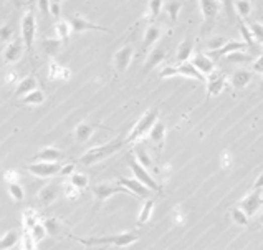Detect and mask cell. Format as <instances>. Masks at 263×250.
Returning a JSON list of instances; mask_svg holds the SVG:
<instances>
[{
    "label": "cell",
    "instance_id": "d590c367",
    "mask_svg": "<svg viewBox=\"0 0 263 250\" xmlns=\"http://www.w3.org/2000/svg\"><path fill=\"white\" fill-rule=\"evenodd\" d=\"M45 101V93L42 90H33V92L27 93L25 96H22V103L30 105V106H40Z\"/></svg>",
    "mask_w": 263,
    "mask_h": 250
},
{
    "label": "cell",
    "instance_id": "9f6ffc18",
    "mask_svg": "<svg viewBox=\"0 0 263 250\" xmlns=\"http://www.w3.org/2000/svg\"><path fill=\"white\" fill-rule=\"evenodd\" d=\"M38 10L42 15H50V0H38Z\"/></svg>",
    "mask_w": 263,
    "mask_h": 250
},
{
    "label": "cell",
    "instance_id": "816d5d0a",
    "mask_svg": "<svg viewBox=\"0 0 263 250\" xmlns=\"http://www.w3.org/2000/svg\"><path fill=\"white\" fill-rule=\"evenodd\" d=\"M73 173H75V162H68V164H65V166L60 168L58 176H65V178H68V176H71Z\"/></svg>",
    "mask_w": 263,
    "mask_h": 250
},
{
    "label": "cell",
    "instance_id": "ab89813d",
    "mask_svg": "<svg viewBox=\"0 0 263 250\" xmlns=\"http://www.w3.org/2000/svg\"><path fill=\"white\" fill-rule=\"evenodd\" d=\"M228 212H230V219H232V222L235 225H238V227H247L248 225V217L242 211H240L237 206L232 207Z\"/></svg>",
    "mask_w": 263,
    "mask_h": 250
},
{
    "label": "cell",
    "instance_id": "8d00e7d4",
    "mask_svg": "<svg viewBox=\"0 0 263 250\" xmlns=\"http://www.w3.org/2000/svg\"><path fill=\"white\" fill-rule=\"evenodd\" d=\"M233 10L242 20H247L251 14V2L250 0H233Z\"/></svg>",
    "mask_w": 263,
    "mask_h": 250
},
{
    "label": "cell",
    "instance_id": "b9f144b4",
    "mask_svg": "<svg viewBox=\"0 0 263 250\" xmlns=\"http://www.w3.org/2000/svg\"><path fill=\"white\" fill-rule=\"evenodd\" d=\"M28 234H30V237H32L37 243H38V242H42L43 238L47 237V230H45V225H43L42 220H40V222H37L35 225H33L32 229H30V232H28Z\"/></svg>",
    "mask_w": 263,
    "mask_h": 250
},
{
    "label": "cell",
    "instance_id": "680465c9",
    "mask_svg": "<svg viewBox=\"0 0 263 250\" xmlns=\"http://www.w3.org/2000/svg\"><path fill=\"white\" fill-rule=\"evenodd\" d=\"M261 181H263V176L260 174L258 179H256V183L253 184V189H261Z\"/></svg>",
    "mask_w": 263,
    "mask_h": 250
},
{
    "label": "cell",
    "instance_id": "5b68a950",
    "mask_svg": "<svg viewBox=\"0 0 263 250\" xmlns=\"http://www.w3.org/2000/svg\"><path fill=\"white\" fill-rule=\"evenodd\" d=\"M90 189H91V192H93V196H95L96 204H98V206L101 202L108 201V199H111L113 196H116V194L133 196L128 189H126V187L119 186V184H114V183H98V184L91 186Z\"/></svg>",
    "mask_w": 263,
    "mask_h": 250
},
{
    "label": "cell",
    "instance_id": "484cf974",
    "mask_svg": "<svg viewBox=\"0 0 263 250\" xmlns=\"http://www.w3.org/2000/svg\"><path fill=\"white\" fill-rule=\"evenodd\" d=\"M164 60H165V48L154 47L152 50H149V53H147L144 68L146 70H152V68H156L157 65H161Z\"/></svg>",
    "mask_w": 263,
    "mask_h": 250
},
{
    "label": "cell",
    "instance_id": "f546056e",
    "mask_svg": "<svg viewBox=\"0 0 263 250\" xmlns=\"http://www.w3.org/2000/svg\"><path fill=\"white\" fill-rule=\"evenodd\" d=\"M95 129H96L95 124H91L88 121L79 123L78 126H76V129H75V138H76V141H78V143H86L91 136H93Z\"/></svg>",
    "mask_w": 263,
    "mask_h": 250
},
{
    "label": "cell",
    "instance_id": "db71d44e",
    "mask_svg": "<svg viewBox=\"0 0 263 250\" xmlns=\"http://www.w3.org/2000/svg\"><path fill=\"white\" fill-rule=\"evenodd\" d=\"M251 73H256V75H261V73H263V58H261V55L253 61V63H251Z\"/></svg>",
    "mask_w": 263,
    "mask_h": 250
},
{
    "label": "cell",
    "instance_id": "52a82bcc",
    "mask_svg": "<svg viewBox=\"0 0 263 250\" xmlns=\"http://www.w3.org/2000/svg\"><path fill=\"white\" fill-rule=\"evenodd\" d=\"M20 32H22V45H24L27 50H32L37 37V19L32 10H28V12H25L24 17H22Z\"/></svg>",
    "mask_w": 263,
    "mask_h": 250
},
{
    "label": "cell",
    "instance_id": "6f0895ef",
    "mask_svg": "<svg viewBox=\"0 0 263 250\" xmlns=\"http://www.w3.org/2000/svg\"><path fill=\"white\" fill-rule=\"evenodd\" d=\"M220 5H224V9L227 10V14L233 12V0H219Z\"/></svg>",
    "mask_w": 263,
    "mask_h": 250
},
{
    "label": "cell",
    "instance_id": "30bf717a",
    "mask_svg": "<svg viewBox=\"0 0 263 250\" xmlns=\"http://www.w3.org/2000/svg\"><path fill=\"white\" fill-rule=\"evenodd\" d=\"M199 5H201L204 27L205 30H209L210 25H212L217 20V17H219L222 5L219 4V0H199Z\"/></svg>",
    "mask_w": 263,
    "mask_h": 250
},
{
    "label": "cell",
    "instance_id": "ac0fdd59",
    "mask_svg": "<svg viewBox=\"0 0 263 250\" xmlns=\"http://www.w3.org/2000/svg\"><path fill=\"white\" fill-rule=\"evenodd\" d=\"M45 225V230H47V235L55 237V238H61V237H68L70 232H68V227L61 222L60 219L56 217H47L45 220H42Z\"/></svg>",
    "mask_w": 263,
    "mask_h": 250
},
{
    "label": "cell",
    "instance_id": "d6a6232c",
    "mask_svg": "<svg viewBox=\"0 0 263 250\" xmlns=\"http://www.w3.org/2000/svg\"><path fill=\"white\" fill-rule=\"evenodd\" d=\"M164 9V14L167 15V19L176 24L177 20H179V14H181V9H182V4L177 2V0H170V2H165L162 5Z\"/></svg>",
    "mask_w": 263,
    "mask_h": 250
},
{
    "label": "cell",
    "instance_id": "f6af8a7d",
    "mask_svg": "<svg viewBox=\"0 0 263 250\" xmlns=\"http://www.w3.org/2000/svg\"><path fill=\"white\" fill-rule=\"evenodd\" d=\"M19 242H20V250H37V245H38V243L30 237L28 232H24V234L20 235Z\"/></svg>",
    "mask_w": 263,
    "mask_h": 250
},
{
    "label": "cell",
    "instance_id": "9c48e42d",
    "mask_svg": "<svg viewBox=\"0 0 263 250\" xmlns=\"http://www.w3.org/2000/svg\"><path fill=\"white\" fill-rule=\"evenodd\" d=\"M60 168L61 164L60 162H33V164H28L25 168L28 173L35 178H42V179H48V178H53L60 173Z\"/></svg>",
    "mask_w": 263,
    "mask_h": 250
},
{
    "label": "cell",
    "instance_id": "8fae6325",
    "mask_svg": "<svg viewBox=\"0 0 263 250\" xmlns=\"http://www.w3.org/2000/svg\"><path fill=\"white\" fill-rule=\"evenodd\" d=\"M133 56H134V48L131 47V45H124V47H121L116 53H114V58H113L114 70H116L118 73H124L126 70H128V66L131 65Z\"/></svg>",
    "mask_w": 263,
    "mask_h": 250
},
{
    "label": "cell",
    "instance_id": "91938a15",
    "mask_svg": "<svg viewBox=\"0 0 263 250\" xmlns=\"http://www.w3.org/2000/svg\"><path fill=\"white\" fill-rule=\"evenodd\" d=\"M15 78H17V75L12 71V73H9L7 75V83H12V81H15Z\"/></svg>",
    "mask_w": 263,
    "mask_h": 250
},
{
    "label": "cell",
    "instance_id": "4fadbf2b",
    "mask_svg": "<svg viewBox=\"0 0 263 250\" xmlns=\"http://www.w3.org/2000/svg\"><path fill=\"white\" fill-rule=\"evenodd\" d=\"M133 156H134V159L141 164L142 168L147 169V171H154V169H156V166H154V161L151 159L149 149H147V146L144 144V139L133 143Z\"/></svg>",
    "mask_w": 263,
    "mask_h": 250
},
{
    "label": "cell",
    "instance_id": "f35d334b",
    "mask_svg": "<svg viewBox=\"0 0 263 250\" xmlns=\"http://www.w3.org/2000/svg\"><path fill=\"white\" fill-rule=\"evenodd\" d=\"M225 61H228V63H232V65H238V66H242V65H247L248 61H250V56L247 52H233V53H228L224 56Z\"/></svg>",
    "mask_w": 263,
    "mask_h": 250
},
{
    "label": "cell",
    "instance_id": "6125c7cd",
    "mask_svg": "<svg viewBox=\"0 0 263 250\" xmlns=\"http://www.w3.org/2000/svg\"><path fill=\"white\" fill-rule=\"evenodd\" d=\"M258 2H261V0H258Z\"/></svg>",
    "mask_w": 263,
    "mask_h": 250
},
{
    "label": "cell",
    "instance_id": "d4e9b609",
    "mask_svg": "<svg viewBox=\"0 0 263 250\" xmlns=\"http://www.w3.org/2000/svg\"><path fill=\"white\" fill-rule=\"evenodd\" d=\"M162 35V28L159 25H149L144 32V38H142V48L149 50L151 47L156 45V42Z\"/></svg>",
    "mask_w": 263,
    "mask_h": 250
},
{
    "label": "cell",
    "instance_id": "8992f818",
    "mask_svg": "<svg viewBox=\"0 0 263 250\" xmlns=\"http://www.w3.org/2000/svg\"><path fill=\"white\" fill-rule=\"evenodd\" d=\"M161 78H172V76H184V78H191L196 79V81H205V76L201 75L196 68L192 66L191 61H186V63H179L177 66H165L159 73Z\"/></svg>",
    "mask_w": 263,
    "mask_h": 250
},
{
    "label": "cell",
    "instance_id": "277c9868",
    "mask_svg": "<svg viewBox=\"0 0 263 250\" xmlns=\"http://www.w3.org/2000/svg\"><path fill=\"white\" fill-rule=\"evenodd\" d=\"M126 162H128L129 169L133 171L134 179H138L139 183L144 186V187H147V189H149L151 192H161V186L157 184V181L152 178L151 173L147 171V169H144L138 161H136L133 154L126 156Z\"/></svg>",
    "mask_w": 263,
    "mask_h": 250
},
{
    "label": "cell",
    "instance_id": "60d3db41",
    "mask_svg": "<svg viewBox=\"0 0 263 250\" xmlns=\"http://www.w3.org/2000/svg\"><path fill=\"white\" fill-rule=\"evenodd\" d=\"M9 186V196L14 199L15 202H22L25 199V191L19 183H10Z\"/></svg>",
    "mask_w": 263,
    "mask_h": 250
},
{
    "label": "cell",
    "instance_id": "6da1fadb",
    "mask_svg": "<svg viewBox=\"0 0 263 250\" xmlns=\"http://www.w3.org/2000/svg\"><path fill=\"white\" fill-rule=\"evenodd\" d=\"M78 243H83L84 247H95V245H114V247H129L139 240L138 234L134 232H123V234L114 235H103V237H76L70 234L68 235Z\"/></svg>",
    "mask_w": 263,
    "mask_h": 250
},
{
    "label": "cell",
    "instance_id": "ffe728a7",
    "mask_svg": "<svg viewBox=\"0 0 263 250\" xmlns=\"http://www.w3.org/2000/svg\"><path fill=\"white\" fill-rule=\"evenodd\" d=\"M22 53H24V45H22V42H9L2 55L4 63L7 65L17 63V61L22 58Z\"/></svg>",
    "mask_w": 263,
    "mask_h": 250
},
{
    "label": "cell",
    "instance_id": "4dcf8cb0",
    "mask_svg": "<svg viewBox=\"0 0 263 250\" xmlns=\"http://www.w3.org/2000/svg\"><path fill=\"white\" fill-rule=\"evenodd\" d=\"M40 220H42V217H40L35 209H27V211H24V214H22V225H24V232H30L32 227L35 225L37 222H40Z\"/></svg>",
    "mask_w": 263,
    "mask_h": 250
},
{
    "label": "cell",
    "instance_id": "94428289",
    "mask_svg": "<svg viewBox=\"0 0 263 250\" xmlns=\"http://www.w3.org/2000/svg\"><path fill=\"white\" fill-rule=\"evenodd\" d=\"M189 2H197V0H189Z\"/></svg>",
    "mask_w": 263,
    "mask_h": 250
},
{
    "label": "cell",
    "instance_id": "83f0119b",
    "mask_svg": "<svg viewBox=\"0 0 263 250\" xmlns=\"http://www.w3.org/2000/svg\"><path fill=\"white\" fill-rule=\"evenodd\" d=\"M38 88V81H37V78L33 76V75H28L25 78H22L20 79V83L17 85V88H15V95L17 96H25L27 93H30L33 92V90H37Z\"/></svg>",
    "mask_w": 263,
    "mask_h": 250
},
{
    "label": "cell",
    "instance_id": "4316f807",
    "mask_svg": "<svg viewBox=\"0 0 263 250\" xmlns=\"http://www.w3.org/2000/svg\"><path fill=\"white\" fill-rule=\"evenodd\" d=\"M61 42L58 38H43L40 40V48H42V52L50 56V58H55L56 55L60 53V48H61Z\"/></svg>",
    "mask_w": 263,
    "mask_h": 250
},
{
    "label": "cell",
    "instance_id": "5bb4252c",
    "mask_svg": "<svg viewBox=\"0 0 263 250\" xmlns=\"http://www.w3.org/2000/svg\"><path fill=\"white\" fill-rule=\"evenodd\" d=\"M205 83H207V100H209V98H212V96H217L224 92L227 76L224 73L214 70L209 76H205Z\"/></svg>",
    "mask_w": 263,
    "mask_h": 250
},
{
    "label": "cell",
    "instance_id": "7dc6e473",
    "mask_svg": "<svg viewBox=\"0 0 263 250\" xmlns=\"http://www.w3.org/2000/svg\"><path fill=\"white\" fill-rule=\"evenodd\" d=\"M63 192H65L66 199H70V201H76V199L79 197V194H81V191H78L75 186H71L70 183H63Z\"/></svg>",
    "mask_w": 263,
    "mask_h": 250
},
{
    "label": "cell",
    "instance_id": "603a6c76",
    "mask_svg": "<svg viewBox=\"0 0 263 250\" xmlns=\"http://www.w3.org/2000/svg\"><path fill=\"white\" fill-rule=\"evenodd\" d=\"M194 53V40L191 38H186L177 45V50H176V60H177V65L179 63H186V61L191 60V56Z\"/></svg>",
    "mask_w": 263,
    "mask_h": 250
},
{
    "label": "cell",
    "instance_id": "2e32d148",
    "mask_svg": "<svg viewBox=\"0 0 263 250\" xmlns=\"http://www.w3.org/2000/svg\"><path fill=\"white\" fill-rule=\"evenodd\" d=\"M248 47L245 45L243 42H240V40H227L225 45L219 50H215V52H207V56L210 60L215 63V60L219 58H224L225 55L228 53H233V52H245Z\"/></svg>",
    "mask_w": 263,
    "mask_h": 250
},
{
    "label": "cell",
    "instance_id": "836d02e7",
    "mask_svg": "<svg viewBox=\"0 0 263 250\" xmlns=\"http://www.w3.org/2000/svg\"><path fill=\"white\" fill-rule=\"evenodd\" d=\"M70 76H71V71L68 70V68L55 63V61L50 63V73H48L50 79H68Z\"/></svg>",
    "mask_w": 263,
    "mask_h": 250
},
{
    "label": "cell",
    "instance_id": "7c38bea8",
    "mask_svg": "<svg viewBox=\"0 0 263 250\" xmlns=\"http://www.w3.org/2000/svg\"><path fill=\"white\" fill-rule=\"evenodd\" d=\"M70 27H71V32H76V33H84V32H103V33H110V28L101 27V25H96V24H91V22H90L88 19H84V17H81V15L71 17Z\"/></svg>",
    "mask_w": 263,
    "mask_h": 250
},
{
    "label": "cell",
    "instance_id": "9a60e30c",
    "mask_svg": "<svg viewBox=\"0 0 263 250\" xmlns=\"http://www.w3.org/2000/svg\"><path fill=\"white\" fill-rule=\"evenodd\" d=\"M165 131H167V128H165V123L162 121V119H157V121L154 123V126L151 128V131L147 133V136H146V138L149 139V143L157 149V152H161L164 149Z\"/></svg>",
    "mask_w": 263,
    "mask_h": 250
},
{
    "label": "cell",
    "instance_id": "f907efd6",
    "mask_svg": "<svg viewBox=\"0 0 263 250\" xmlns=\"http://www.w3.org/2000/svg\"><path fill=\"white\" fill-rule=\"evenodd\" d=\"M227 40L225 38H222V37H217V38H212L209 42V52H215V50H219L222 48L225 45Z\"/></svg>",
    "mask_w": 263,
    "mask_h": 250
},
{
    "label": "cell",
    "instance_id": "f5cc1de1",
    "mask_svg": "<svg viewBox=\"0 0 263 250\" xmlns=\"http://www.w3.org/2000/svg\"><path fill=\"white\" fill-rule=\"evenodd\" d=\"M50 15H55V17L61 15L60 0H50Z\"/></svg>",
    "mask_w": 263,
    "mask_h": 250
},
{
    "label": "cell",
    "instance_id": "cb8c5ba5",
    "mask_svg": "<svg viewBox=\"0 0 263 250\" xmlns=\"http://www.w3.org/2000/svg\"><path fill=\"white\" fill-rule=\"evenodd\" d=\"M32 159L35 162H38V161H42V162H60L61 151L56 149V147H53V146H47V147H43L42 151H38Z\"/></svg>",
    "mask_w": 263,
    "mask_h": 250
},
{
    "label": "cell",
    "instance_id": "7bdbcfd3",
    "mask_svg": "<svg viewBox=\"0 0 263 250\" xmlns=\"http://www.w3.org/2000/svg\"><path fill=\"white\" fill-rule=\"evenodd\" d=\"M238 30H240V33H242V37H243V40L242 42L247 45V47H251L253 48L255 47V40H253V37H251V33H250V30H248V27H247V24L242 20L238 24Z\"/></svg>",
    "mask_w": 263,
    "mask_h": 250
},
{
    "label": "cell",
    "instance_id": "11a10c76",
    "mask_svg": "<svg viewBox=\"0 0 263 250\" xmlns=\"http://www.w3.org/2000/svg\"><path fill=\"white\" fill-rule=\"evenodd\" d=\"M4 179H5V183H7V184L19 183V174H17V171H14V169H10V171H7L4 174Z\"/></svg>",
    "mask_w": 263,
    "mask_h": 250
},
{
    "label": "cell",
    "instance_id": "ee69618b",
    "mask_svg": "<svg viewBox=\"0 0 263 250\" xmlns=\"http://www.w3.org/2000/svg\"><path fill=\"white\" fill-rule=\"evenodd\" d=\"M248 30L251 33V37H253V40L258 45H261V40H263V27L260 22H251V24L247 25Z\"/></svg>",
    "mask_w": 263,
    "mask_h": 250
},
{
    "label": "cell",
    "instance_id": "74e56055",
    "mask_svg": "<svg viewBox=\"0 0 263 250\" xmlns=\"http://www.w3.org/2000/svg\"><path fill=\"white\" fill-rule=\"evenodd\" d=\"M68 183L75 186L78 191H84L90 186V179L88 176L83 173H73L71 176H68Z\"/></svg>",
    "mask_w": 263,
    "mask_h": 250
},
{
    "label": "cell",
    "instance_id": "44dd1931",
    "mask_svg": "<svg viewBox=\"0 0 263 250\" xmlns=\"http://www.w3.org/2000/svg\"><path fill=\"white\" fill-rule=\"evenodd\" d=\"M192 66L196 68V70L201 73V75L204 76H209L210 73H212L215 70V63L212 60L209 58L207 53H197L196 56L192 58Z\"/></svg>",
    "mask_w": 263,
    "mask_h": 250
},
{
    "label": "cell",
    "instance_id": "7a4b0ae2",
    "mask_svg": "<svg viewBox=\"0 0 263 250\" xmlns=\"http://www.w3.org/2000/svg\"><path fill=\"white\" fill-rule=\"evenodd\" d=\"M123 146H126L123 139H114V141H111V143L95 146L79 157V162H81L83 166H93V164L105 161V159H108L110 156L116 154L118 151L123 149Z\"/></svg>",
    "mask_w": 263,
    "mask_h": 250
},
{
    "label": "cell",
    "instance_id": "bcb514c9",
    "mask_svg": "<svg viewBox=\"0 0 263 250\" xmlns=\"http://www.w3.org/2000/svg\"><path fill=\"white\" fill-rule=\"evenodd\" d=\"M162 5H164V0H149V2H147V12H149L152 20L159 17V14H161L162 10Z\"/></svg>",
    "mask_w": 263,
    "mask_h": 250
},
{
    "label": "cell",
    "instance_id": "7402d4cb",
    "mask_svg": "<svg viewBox=\"0 0 263 250\" xmlns=\"http://www.w3.org/2000/svg\"><path fill=\"white\" fill-rule=\"evenodd\" d=\"M251 78H253V73L245 70V68H238L237 71H233L230 83H232L233 90H237L238 92V90H243V88L248 87V85L251 83Z\"/></svg>",
    "mask_w": 263,
    "mask_h": 250
},
{
    "label": "cell",
    "instance_id": "c3c4849f",
    "mask_svg": "<svg viewBox=\"0 0 263 250\" xmlns=\"http://www.w3.org/2000/svg\"><path fill=\"white\" fill-rule=\"evenodd\" d=\"M12 35H14V28H12V25H4V27H0V42H2V43H9L10 40H12Z\"/></svg>",
    "mask_w": 263,
    "mask_h": 250
},
{
    "label": "cell",
    "instance_id": "1f68e13d",
    "mask_svg": "<svg viewBox=\"0 0 263 250\" xmlns=\"http://www.w3.org/2000/svg\"><path fill=\"white\" fill-rule=\"evenodd\" d=\"M55 33H56V38L60 40L61 43H68L71 35V27H70V22L66 20H58L55 24Z\"/></svg>",
    "mask_w": 263,
    "mask_h": 250
},
{
    "label": "cell",
    "instance_id": "e0dca14e",
    "mask_svg": "<svg viewBox=\"0 0 263 250\" xmlns=\"http://www.w3.org/2000/svg\"><path fill=\"white\" fill-rule=\"evenodd\" d=\"M118 184L126 187V189H128L131 194L136 196V197H141V199L151 197V191L147 189V187L142 186L139 181L134 179V178H119L118 179Z\"/></svg>",
    "mask_w": 263,
    "mask_h": 250
},
{
    "label": "cell",
    "instance_id": "d6986e66",
    "mask_svg": "<svg viewBox=\"0 0 263 250\" xmlns=\"http://www.w3.org/2000/svg\"><path fill=\"white\" fill-rule=\"evenodd\" d=\"M58 192H60V187L56 186L55 183H50L47 186H43L42 189L38 191V202L42 207H48L51 206L56 199H58Z\"/></svg>",
    "mask_w": 263,
    "mask_h": 250
},
{
    "label": "cell",
    "instance_id": "f1b7e54d",
    "mask_svg": "<svg viewBox=\"0 0 263 250\" xmlns=\"http://www.w3.org/2000/svg\"><path fill=\"white\" fill-rule=\"evenodd\" d=\"M154 207H156V201H154L152 197H147L144 204H142L141 211L138 214V225H146L147 222L151 220L152 217V212H154Z\"/></svg>",
    "mask_w": 263,
    "mask_h": 250
},
{
    "label": "cell",
    "instance_id": "681fc988",
    "mask_svg": "<svg viewBox=\"0 0 263 250\" xmlns=\"http://www.w3.org/2000/svg\"><path fill=\"white\" fill-rule=\"evenodd\" d=\"M220 164H222V169H230L233 166V159L228 151H224L220 154Z\"/></svg>",
    "mask_w": 263,
    "mask_h": 250
},
{
    "label": "cell",
    "instance_id": "e575fe53",
    "mask_svg": "<svg viewBox=\"0 0 263 250\" xmlns=\"http://www.w3.org/2000/svg\"><path fill=\"white\" fill-rule=\"evenodd\" d=\"M20 240V234L17 230H9L2 238H0V250H10L14 248Z\"/></svg>",
    "mask_w": 263,
    "mask_h": 250
},
{
    "label": "cell",
    "instance_id": "ba28073f",
    "mask_svg": "<svg viewBox=\"0 0 263 250\" xmlns=\"http://www.w3.org/2000/svg\"><path fill=\"white\" fill-rule=\"evenodd\" d=\"M261 204H263L261 189H251L248 194L242 199V201H238L237 207L250 219V217H253V215L260 211Z\"/></svg>",
    "mask_w": 263,
    "mask_h": 250
},
{
    "label": "cell",
    "instance_id": "3957f363",
    "mask_svg": "<svg viewBox=\"0 0 263 250\" xmlns=\"http://www.w3.org/2000/svg\"><path fill=\"white\" fill-rule=\"evenodd\" d=\"M157 119H159V110H157V108L146 110L141 115V118L138 119V121H136V124L133 126V129L129 131V134L123 139L124 144H131V143H136V141L144 139Z\"/></svg>",
    "mask_w": 263,
    "mask_h": 250
}]
</instances>
